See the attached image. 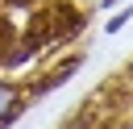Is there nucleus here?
I'll return each instance as SVG.
<instances>
[{
  "instance_id": "nucleus-4",
  "label": "nucleus",
  "mask_w": 133,
  "mask_h": 129,
  "mask_svg": "<svg viewBox=\"0 0 133 129\" xmlns=\"http://www.w3.org/2000/svg\"><path fill=\"white\" fill-rule=\"evenodd\" d=\"M100 4H116V0H100Z\"/></svg>"
},
{
  "instance_id": "nucleus-2",
  "label": "nucleus",
  "mask_w": 133,
  "mask_h": 129,
  "mask_svg": "<svg viewBox=\"0 0 133 129\" xmlns=\"http://www.w3.org/2000/svg\"><path fill=\"white\" fill-rule=\"evenodd\" d=\"M21 104H25V100H21V92H17L12 83H0V129L21 112Z\"/></svg>"
},
{
  "instance_id": "nucleus-5",
  "label": "nucleus",
  "mask_w": 133,
  "mask_h": 129,
  "mask_svg": "<svg viewBox=\"0 0 133 129\" xmlns=\"http://www.w3.org/2000/svg\"><path fill=\"white\" fill-rule=\"evenodd\" d=\"M129 79H133V71H129Z\"/></svg>"
},
{
  "instance_id": "nucleus-1",
  "label": "nucleus",
  "mask_w": 133,
  "mask_h": 129,
  "mask_svg": "<svg viewBox=\"0 0 133 129\" xmlns=\"http://www.w3.org/2000/svg\"><path fill=\"white\" fill-rule=\"evenodd\" d=\"M79 29H83V12H79V8H71L66 0H58V4H50V8L33 12V21H29V29H25V46L12 54V62H17V58H25V54L46 50L50 42L75 37Z\"/></svg>"
},
{
  "instance_id": "nucleus-3",
  "label": "nucleus",
  "mask_w": 133,
  "mask_h": 129,
  "mask_svg": "<svg viewBox=\"0 0 133 129\" xmlns=\"http://www.w3.org/2000/svg\"><path fill=\"white\" fill-rule=\"evenodd\" d=\"M129 17H133V8H129V12H116V17H112V21H108V33H116V29H121V25H125V21H129Z\"/></svg>"
}]
</instances>
